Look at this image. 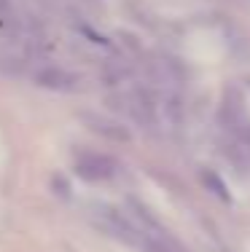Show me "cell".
<instances>
[{
  "label": "cell",
  "instance_id": "obj_1",
  "mask_svg": "<svg viewBox=\"0 0 250 252\" xmlns=\"http://www.w3.org/2000/svg\"><path fill=\"white\" fill-rule=\"evenodd\" d=\"M75 172L89 183H100L116 175V161L105 153H81L75 158Z\"/></svg>",
  "mask_w": 250,
  "mask_h": 252
},
{
  "label": "cell",
  "instance_id": "obj_2",
  "mask_svg": "<svg viewBox=\"0 0 250 252\" xmlns=\"http://www.w3.org/2000/svg\"><path fill=\"white\" fill-rule=\"evenodd\" d=\"M83 124L94 131V134L105 137V140H113V142H129V129L121 126L118 121H113L108 116H97V113H83Z\"/></svg>",
  "mask_w": 250,
  "mask_h": 252
},
{
  "label": "cell",
  "instance_id": "obj_3",
  "mask_svg": "<svg viewBox=\"0 0 250 252\" xmlns=\"http://www.w3.org/2000/svg\"><path fill=\"white\" fill-rule=\"evenodd\" d=\"M143 233H145V239H143V250L145 252H188L175 239L167 236V233H148V231H143Z\"/></svg>",
  "mask_w": 250,
  "mask_h": 252
},
{
  "label": "cell",
  "instance_id": "obj_4",
  "mask_svg": "<svg viewBox=\"0 0 250 252\" xmlns=\"http://www.w3.org/2000/svg\"><path fill=\"white\" fill-rule=\"evenodd\" d=\"M35 81H38L40 86H46V89H68L70 75L65 73V70L49 67V70H40V73L35 75Z\"/></svg>",
  "mask_w": 250,
  "mask_h": 252
},
{
  "label": "cell",
  "instance_id": "obj_5",
  "mask_svg": "<svg viewBox=\"0 0 250 252\" xmlns=\"http://www.w3.org/2000/svg\"><path fill=\"white\" fill-rule=\"evenodd\" d=\"M202 180H205V185H207V188H213V193H215L218 199H223V201H231V196H229V190H226L223 180L218 177L215 172H205V175H202Z\"/></svg>",
  "mask_w": 250,
  "mask_h": 252
}]
</instances>
